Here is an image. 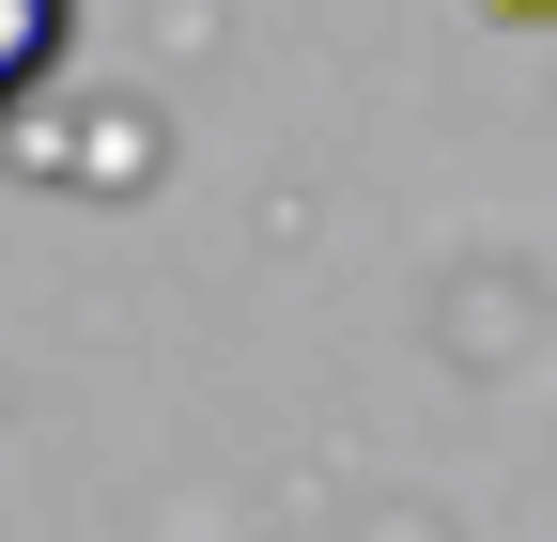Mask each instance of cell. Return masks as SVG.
Returning <instances> with one entry per match:
<instances>
[{
	"mask_svg": "<svg viewBox=\"0 0 557 542\" xmlns=\"http://www.w3.org/2000/svg\"><path fill=\"white\" fill-rule=\"evenodd\" d=\"M47 62H62V0H0V124L47 94Z\"/></svg>",
	"mask_w": 557,
	"mask_h": 542,
	"instance_id": "1",
	"label": "cell"
},
{
	"mask_svg": "<svg viewBox=\"0 0 557 542\" xmlns=\"http://www.w3.org/2000/svg\"><path fill=\"white\" fill-rule=\"evenodd\" d=\"M496 16H557V0H496Z\"/></svg>",
	"mask_w": 557,
	"mask_h": 542,
	"instance_id": "2",
	"label": "cell"
}]
</instances>
